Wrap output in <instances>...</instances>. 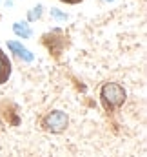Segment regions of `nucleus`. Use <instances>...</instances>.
Segmentation results:
<instances>
[{
	"label": "nucleus",
	"mask_w": 147,
	"mask_h": 157,
	"mask_svg": "<svg viewBox=\"0 0 147 157\" xmlns=\"http://www.w3.org/2000/svg\"><path fill=\"white\" fill-rule=\"evenodd\" d=\"M125 97H127L125 90L116 82H107L100 90V99H102V104H104V108L107 112H113V110L120 108L125 102Z\"/></svg>",
	"instance_id": "1"
},
{
	"label": "nucleus",
	"mask_w": 147,
	"mask_h": 157,
	"mask_svg": "<svg viewBox=\"0 0 147 157\" xmlns=\"http://www.w3.org/2000/svg\"><path fill=\"white\" fill-rule=\"evenodd\" d=\"M67 124H69V119H67V115H66L64 112H60V110L51 112L49 115H45L44 121H42V126H44L47 132H53V133L64 132V130L67 128Z\"/></svg>",
	"instance_id": "2"
},
{
	"label": "nucleus",
	"mask_w": 147,
	"mask_h": 157,
	"mask_svg": "<svg viewBox=\"0 0 147 157\" xmlns=\"http://www.w3.org/2000/svg\"><path fill=\"white\" fill-rule=\"evenodd\" d=\"M9 77H11V60L7 59V55L0 48V86L5 84Z\"/></svg>",
	"instance_id": "3"
},
{
	"label": "nucleus",
	"mask_w": 147,
	"mask_h": 157,
	"mask_svg": "<svg viewBox=\"0 0 147 157\" xmlns=\"http://www.w3.org/2000/svg\"><path fill=\"white\" fill-rule=\"evenodd\" d=\"M7 46H9L13 51H16V55H18V57H24L26 60H33V55H31V53H29L24 46H20L18 42H9Z\"/></svg>",
	"instance_id": "4"
},
{
	"label": "nucleus",
	"mask_w": 147,
	"mask_h": 157,
	"mask_svg": "<svg viewBox=\"0 0 147 157\" xmlns=\"http://www.w3.org/2000/svg\"><path fill=\"white\" fill-rule=\"evenodd\" d=\"M15 33L16 35H24V37H29L31 35V31H29V28L27 26H20V24H15Z\"/></svg>",
	"instance_id": "5"
},
{
	"label": "nucleus",
	"mask_w": 147,
	"mask_h": 157,
	"mask_svg": "<svg viewBox=\"0 0 147 157\" xmlns=\"http://www.w3.org/2000/svg\"><path fill=\"white\" fill-rule=\"evenodd\" d=\"M60 2H64V4H80L84 0H60Z\"/></svg>",
	"instance_id": "6"
}]
</instances>
